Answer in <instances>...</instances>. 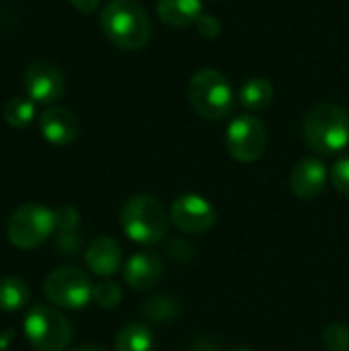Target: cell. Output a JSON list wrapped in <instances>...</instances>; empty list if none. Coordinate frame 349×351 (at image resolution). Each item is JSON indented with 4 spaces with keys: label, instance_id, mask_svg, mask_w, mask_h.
<instances>
[{
    "label": "cell",
    "instance_id": "1",
    "mask_svg": "<svg viewBox=\"0 0 349 351\" xmlns=\"http://www.w3.org/2000/svg\"><path fill=\"white\" fill-rule=\"evenodd\" d=\"M101 27L113 45L128 51L144 47L152 33L150 19L136 0H111L103 8Z\"/></svg>",
    "mask_w": 349,
    "mask_h": 351
},
{
    "label": "cell",
    "instance_id": "2",
    "mask_svg": "<svg viewBox=\"0 0 349 351\" xmlns=\"http://www.w3.org/2000/svg\"><path fill=\"white\" fill-rule=\"evenodd\" d=\"M302 136L317 154H337L349 144V115L339 105L323 103L313 107L302 123Z\"/></svg>",
    "mask_w": 349,
    "mask_h": 351
},
{
    "label": "cell",
    "instance_id": "3",
    "mask_svg": "<svg viewBox=\"0 0 349 351\" xmlns=\"http://www.w3.org/2000/svg\"><path fill=\"white\" fill-rule=\"evenodd\" d=\"M169 214L152 195H134L121 208V228L138 245H158L169 230Z\"/></svg>",
    "mask_w": 349,
    "mask_h": 351
},
{
    "label": "cell",
    "instance_id": "4",
    "mask_svg": "<svg viewBox=\"0 0 349 351\" xmlns=\"http://www.w3.org/2000/svg\"><path fill=\"white\" fill-rule=\"evenodd\" d=\"M189 101L195 113L208 121H220L234 109V93L230 82L218 70H200L189 80Z\"/></svg>",
    "mask_w": 349,
    "mask_h": 351
},
{
    "label": "cell",
    "instance_id": "5",
    "mask_svg": "<svg viewBox=\"0 0 349 351\" xmlns=\"http://www.w3.org/2000/svg\"><path fill=\"white\" fill-rule=\"evenodd\" d=\"M53 230H56L53 210L37 202L19 206L6 222L8 241L23 251L37 249L39 245H43V241H47L53 234Z\"/></svg>",
    "mask_w": 349,
    "mask_h": 351
},
{
    "label": "cell",
    "instance_id": "6",
    "mask_svg": "<svg viewBox=\"0 0 349 351\" xmlns=\"http://www.w3.org/2000/svg\"><path fill=\"white\" fill-rule=\"evenodd\" d=\"M23 331L37 351H64L72 341V325L68 319L45 304L29 308L23 321Z\"/></svg>",
    "mask_w": 349,
    "mask_h": 351
},
{
    "label": "cell",
    "instance_id": "7",
    "mask_svg": "<svg viewBox=\"0 0 349 351\" xmlns=\"http://www.w3.org/2000/svg\"><path fill=\"white\" fill-rule=\"evenodd\" d=\"M93 284L86 274L76 267H58L47 274L43 292L47 300L60 308L78 311L93 300Z\"/></svg>",
    "mask_w": 349,
    "mask_h": 351
},
{
    "label": "cell",
    "instance_id": "8",
    "mask_svg": "<svg viewBox=\"0 0 349 351\" xmlns=\"http://www.w3.org/2000/svg\"><path fill=\"white\" fill-rule=\"evenodd\" d=\"M267 146L265 123L255 115H239L226 128L228 154L239 162H255L263 156Z\"/></svg>",
    "mask_w": 349,
    "mask_h": 351
},
{
    "label": "cell",
    "instance_id": "9",
    "mask_svg": "<svg viewBox=\"0 0 349 351\" xmlns=\"http://www.w3.org/2000/svg\"><path fill=\"white\" fill-rule=\"evenodd\" d=\"M169 218L183 234H204L216 224L218 214L206 197L187 193L171 204Z\"/></svg>",
    "mask_w": 349,
    "mask_h": 351
},
{
    "label": "cell",
    "instance_id": "10",
    "mask_svg": "<svg viewBox=\"0 0 349 351\" xmlns=\"http://www.w3.org/2000/svg\"><path fill=\"white\" fill-rule=\"evenodd\" d=\"M64 72L45 60L33 62L25 72V88L33 103H53L64 93Z\"/></svg>",
    "mask_w": 349,
    "mask_h": 351
},
{
    "label": "cell",
    "instance_id": "11",
    "mask_svg": "<svg viewBox=\"0 0 349 351\" xmlns=\"http://www.w3.org/2000/svg\"><path fill=\"white\" fill-rule=\"evenodd\" d=\"M327 179L329 171L319 158H304L292 169L290 189L300 199H315L323 193Z\"/></svg>",
    "mask_w": 349,
    "mask_h": 351
},
{
    "label": "cell",
    "instance_id": "12",
    "mask_svg": "<svg viewBox=\"0 0 349 351\" xmlns=\"http://www.w3.org/2000/svg\"><path fill=\"white\" fill-rule=\"evenodd\" d=\"M41 136L53 146H68L78 136V119L66 107H49L39 117Z\"/></svg>",
    "mask_w": 349,
    "mask_h": 351
},
{
    "label": "cell",
    "instance_id": "13",
    "mask_svg": "<svg viewBox=\"0 0 349 351\" xmlns=\"http://www.w3.org/2000/svg\"><path fill=\"white\" fill-rule=\"evenodd\" d=\"M163 276V259L156 253L140 251L132 255L123 269V280L132 290H150Z\"/></svg>",
    "mask_w": 349,
    "mask_h": 351
},
{
    "label": "cell",
    "instance_id": "14",
    "mask_svg": "<svg viewBox=\"0 0 349 351\" xmlns=\"http://www.w3.org/2000/svg\"><path fill=\"white\" fill-rule=\"evenodd\" d=\"M86 267L99 278H111L121 267V247L111 237H97L84 251Z\"/></svg>",
    "mask_w": 349,
    "mask_h": 351
},
{
    "label": "cell",
    "instance_id": "15",
    "mask_svg": "<svg viewBox=\"0 0 349 351\" xmlns=\"http://www.w3.org/2000/svg\"><path fill=\"white\" fill-rule=\"evenodd\" d=\"M156 12L165 25L183 29L200 21L204 14V4L202 0H158Z\"/></svg>",
    "mask_w": 349,
    "mask_h": 351
},
{
    "label": "cell",
    "instance_id": "16",
    "mask_svg": "<svg viewBox=\"0 0 349 351\" xmlns=\"http://www.w3.org/2000/svg\"><path fill=\"white\" fill-rule=\"evenodd\" d=\"M239 99L247 111H263L274 101V86L267 78H261V76L249 78L241 88Z\"/></svg>",
    "mask_w": 349,
    "mask_h": 351
},
{
    "label": "cell",
    "instance_id": "17",
    "mask_svg": "<svg viewBox=\"0 0 349 351\" xmlns=\"http://www.w3.org/2000/svg\"><path fill=\"white\" fill-rule=\"evenodd\" d=\"M154 337L146 325L130 323L115 335V351H152Z\"/></svg>",
    "mask_w": 349,
    "mask_h": 351
},
{
    "label": "cell",
    "instance_id": "18",
    "mask_svg": "<svg viewBox=\"0 0 349 351\" xmlns=\"http://www.w3.org/2000/svg\"><path fill=\"white\" fill-rule=\"evenodd\" d=\"M29 286L21 278H2L0 280V311L14 313L27 306L29 302Z\"/></svg>",
    "mask_w": 349,
    "mask_h": 351
},
{
    "label": "cell",
    "instance_id": "19",
    "mask_svg": "<svg viewBox=\"0 0 349 351\" xmlns=\"http://www.w3.org/2000/svg\"><path fill=\"white\" fill-rule=\"evenodd\" d=\"M142 315L152 323H173L179 315V304L171 296H152L142 304Z\"/></svg>",
    "mask_w": 349,
    "mask_h": 351
},
{
    "label": "cell",
    "instance_id": "20",
    "mask_svg": "<svg viewBox=\"0 0 349 351\" xmlns=\"http://www.w3.org/2000/svg\"><path fill=\"white\" fill-rule=\"evenodd\" d=\"M2 113H4V119H6L8 125H12L16 130H23L35 117V103L31 99H27V97H12L10 101H6Z\"/></svg>",
    "mask_w": 349,
    "mask_h": 351
},
{
    "label": "cell",
    "instance_id": "21",
    "mask_svg": "<svg viewBox=\"0 0 349 351\" xmlns=\"http://www.w3.org/2000/svg\"><path fill=\"white\" fill-rule=\"evenodd\" d=\"M121 298H123L121 288L115 282L105 280V282H99L93 288V300H95V304L101 306V308H105V311L117 308L121 304Z\"/></svg>",
    "mask_w": 349,
    "mask_h": 351
},
{
    "label": "cell",
    "instance_id": "22",
    "mask_svg": "<svg viewBox=\"0 0 349 351\" xmlns=\"http://www.w3.org/2000/svg\"><path fill=\"white\" fill-rule=\"evenodd\" d=\"M323 341L329 351H349V329L341 323H331L325 329Z\"/></svg>",
    "mask_w": 349,
    "mask_h": 351
},
{
    "label": "cell",
    "instance_id": "23",
    "mask_svg": "<svg viewBox=\"0 0 349 351\" xmlns=\"http://www.w3.org/2000/svg\"><path fill=\"white\" fill-rule=\"evenodd\" d=\"M53 220H56L58 232H70V230H76L80 222V214L72 206H60L53 210Z\"/></svg>",
    "mask_w": 349,
    "mask_h": 351
},
{
    "label": "cell",
    "instance_id": "24",
    "mask_svg": "<svg viewBox=\"0 0 349 351\" xmlns=\"http://www.w3.org/2000/svg\"><path fill=\"white\" fill-rule=\"evenodd\" d=\"M80 234L76 230H70V232H58L56 239H53V247L60 255H66V257H74L78 251H80Z\"/></svg>",
    "mask_w": 349,
    "mask_h": 351
},
{
    "label": "cell",
    "instance_id": "25",
    "mask_svg": "<svg viewBox=\"0 0 349 351\" xmlns=\"http://www.w3.org/2000/svg\"><path fill=\"white\" fill-rule=\"evenodd\" d=\"M331 183H333V187L339 193H344V195L349 197V156L348 158H339L333 165V169H331Z\"/></svg>",
    "mask_w": 349,
    "mask_h": 351
},
{
    "label": "cell",
    "instance_id": "26",
    "mask_svg": "<svg viewBox=\"0 0 349 351\" xmlns=\"http://www.w3.org/2000/svg\"><path fill=\"white\" fill-rule=\"evenodd\" d=\"M197 31H200L202 37L214 39V37H218V33H220V21L214 19L212 14H202L200 21H197Z\"/></svg>",
    "mask_w": 349,
    "mask_h": 351
},
{
    "label": "cell",
    "instance_id": "27",
    "mask_svg": "<svg viewBox=\"0 0 349 351\" xmlns=\"http://www.w3.org/2000/svg\"><path fill=\"white\" fill-rule=\"evenodd\" d=\"M99 2H101V0H70V4H72L76 10L84 12V14L95 12V10H97V6H99Z\"/></svg>",
    "mask_w": 349,
    "mask_h": 351
},
{
    "label": "cell",
    "instance_id": "28",
    "mask_svg": "<svg viewBox=\"0 0 349 351\" xmlns=\"http://www.w3.org/2000/svg\"><path fill=\"white\" fill-rule=\"evenodd\" d=\"M76 351H105V350H101V348H93V346H86V348H78Z\"/></svg>",
    "mask_w": 349,
    "mask_h": 351
},
{
    "label": "cell",
    "instance_id": "29",
    "mask_svg": "<svg viewBox=\"0 0 349 351\" xmlns=\"http://www.w3.org/2000/svg\"><path fill=\"white\" fill-rule=\"evenodd\" d=\"M232 351H251V350H232Z\"/></svg>",
    "mask_w": 349,
    "mask_h": 351
}]
</instances>
